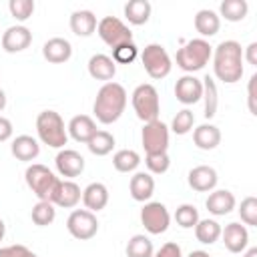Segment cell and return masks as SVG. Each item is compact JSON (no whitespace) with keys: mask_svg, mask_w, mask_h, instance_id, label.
I'll use <instances>...</instances> for the list:
<instances>
[{"mask_svg":"<svg viewBox=\"0 0 257 257\" xmlns=\"http://www.w3.org/2000/svg\"><path fill=\"white\" fill-rule=\"evenodd\" d=\"M4 233H6V225H4V221L0 219V241L4 239Z\"/></svg>","mask_w":257,"mask_h":257,"instance_id":"51","label":"cell"},{"mask_svg":"<svg viewBox=\"0 0 257 257\" xmlns=\"http://www.w3.org/2000/svg\"><path fill=\"white\" fill-rule=\"evenodd\" d=\"M195 237L203 245H211L221 237V225L215 219H199L195 225Z\"/></svg>","mask_w":257,"mask_h":257,"instance_id":"29","label":"cell"},{"mask_svg":"<svg viewBox=\"0 0 257 257\" xmlns=\"http://www.w3.org/2000/svg\"><path fill=\"white\" fill-rule=\"evenodd\" d=\"M24 179H26V185L28 189L40 199V201H50L52 197V191L58 183V177L44 165H38V163H32L26 173H24Z\"/></svg>","mask_w":257,"mask_h":257,"instance_id":"6","label":"cell"},{"mask_svg":"<svg viewBox=\"0 0 257 257\" xmlns=\"http://www.w3.org/2000/svg\"><path fill=\"white\" fill-rule=\"evenodd\" d=\"M10 151H12V155H14L18 161L28 163V161H34V159L40 155V145H38V141H36L34 137H30V135H20V137H16V139L12 141Z\"/></svg>","mask_w":257,"mask_h":257,"instance_id":"23","label":"cell"},{"mask_svg":"<svg viewBox=\"0 0 257 257\" xmlns=\"http://www.w3.org/2000/svg\"><path fill=\"white\" fill-rule=\"evenodd\" d=\"M30 42H32V32L22 24L8 26L2 34V48L6 52H22L30 46Z\"/></svg>","mask_w":257,"mask_h":257,"instance_id":"14","label":"cell"},{"mask_svg":"<svg viewBox=\"0 0 257 257\" xmlns=\"http://www.w3.org/2000/svg\"><path fill=\"white\" fill-rule=\"evenodd\" d=\"M86 147H88V151H90L92 155L104 157V155H108V153L114 149V137H112L108 131H96V133L90 137V141L86 143Z\"/></svg>","mask_w":257,"mask_h":257,"instance_id":"31","label":"cell"},{"mask_svg":"<svg viewBox=\"0 0 257 257\" xmlns=\"http://www.w3.org/2000/svg\"><path fill=\"white\" fill-rule=\"evenodd\" d=\"M219 12L229 22H241L249 12V4L247 0H223L219 6Z\"/></svg>","mask_w":257,"mask_h":257,"instance_id":"30","label":"cell"},{"mask_svg":"<svg viewBox=\"0 0 257 257\" xmlns=\"http://www.w3.org/2000/svg\"><path fill=\"white\" fill-rule=\"evenodd\" d=\"M56 219V209L50 201H38L32 207V223L38 227H46Z\"/></svg>","mask_w":257,"mask_h":257,"instance_id":"35","label":"cell"},{"mask_svg":"<svg viewBox=\"0 0 257 257\" xmlns=\"http://www.w3.org/2000/svg\"><path fill=\"white\" fill-rule=\"evenodd\" d=\"M82 199V191L80 187L74 183V181H60L56 183L54 191H52V197H50V203L56 205V207H64V209H72L78 205V201Z\"/></svg>","mask_w":257,"mask_h":257,"instance_id":"13","label":"cell"},{"mask_svg":"<svg viewBox=\"0 0 257 257\" xmlns=\"http://www.w3.org/2000/svg\"><path fill=\"white\" fill-rule=\"evenodd\" d=\"M4 106H6V92L0 88V112L4 110Z\"/></svg>","mask_w":257,"mask_h":257,"instance_id":"48","label":"cell"},{"mask_svg":"<svg viewBox=\"0 0 257 257\" xmlns=\"http://www.w3.org/2000/svg\"><path fill=\"white\" fill-rule=\"evenodd\" d=\"M153 257H183V251H181V247H179L177 243L169 241V243H165L157 253H153Z\"/></svg>","mask_w":257,"mask_h":257,"instance_id":"42","label":"cell"},{"mask_svg":"<svg viewBox=\"0 0 257 257\" xmlns=\"http://www.w3.org/2000/svg\"><path fill=\"white\" fill-rule=\"evenodd\" d=\"M54 165H56V171L70 181L84 171V157L74 149H62L56 155Z\"/></svg>","mask_w":257,"mask_h":257,"instance_id":"12","label":"cell"},{"mask_svg":"<svg viewBox=\"0 0 257 257\" xmlns=\"http://www.w3.org/2000/svg\"><path fill=\"white\" fill-rule=\"evenodd\" d=\"M175 96L183 104H195L203 96V82L195 74H185L175 84Z\"/></svg>","mask_w":257,"mask_h":257,"instance_id":"15","label":"cell"},{"mask_svg":"<svg viewBox=\"0 0 257 257\" xmlns=\"http://www.w3.org/2000/svg\"><path fill=\"white\" fill-rule=\"evenodd\" d=\"M36 133L38 139L52 149H62L68 143L64 120L56 110H42L36 116Z\"/></svg>","mask_w":257,"mask_h":257,"instance_id":"3","label":"cell"},{"mask_svg":"<svg viewBox=\"0 0 257 257\" xmlns=\"http://www.w3.org/2000/svg\"><path fill=\"white\" fill-rule=\"evenodd\" d=\"M126 106V90L122 84L118 82H104L94 98L92 104V112L96 116L98 122L102 124H112L120 118V114L124 112Z\"/></svg>","mask_w":257,"mask_h":257,"instance_id":"2","label":"cell"},{"mask_svg":"<svg viewBox=\"0 0 257 257\" xmlns=\"http://www.w3.org/2000/svg\"><path fill=\"white\" fill-rule=\"evenodd\" d=\"M126 257H153V241L147 235H133L126 243Z\"/></svg>","mask_w":257,"mask_h":257,"instance_id":"34","label":"cell"},{"mask_svg":"<svg viewBox=\"0 0 257 257\" xmlns=\"http://www.w3.org/2000/svg\"><path fill=\"white\" fill-rule=\"evenodd\" d=\"M96 16L92 10H74L70 14V30L76 34V36H90L94 30H96Z\"/></svg>","mask_w":257,"mask_h":257,"instance_id":"26","label":"cell"},{"mask_svg":"<svg viewBox=\"0 0 257 257\" xmlns=\"http://www.w3.org/2000/svg\"><path fill=\"white\" fill-rule=\"evenodd\" d=\"M145 165L153 175H163L169 171L171 167V159L167 153H159V155H147L145 157Z\"/></svg>","mask_w":257,"mask_h":257,"instance_id":"40","label":"cell"},{"mask_svg":"<svg viewBox=\"0 0 257 257\" xmlns=\"http://www.w3.org/2000/svg\"><path fill=\"white\" fill-rule=\"evenodd\" d=\"M205 207H207L209 213H213L217 217H223V215H227L235 209V195L227 189L213 191V193H209V197L205 201Z\"/></svg>","mask_w":257,"mask_h":257,"instance_id":"21","label":"cell"},{"mask_svg":"<svg viewBox=\"0 0 257 257\" xmlns=\"http://www.w3.org/2000/svg\"><path fill=\"white\" fill-rule=\"evenodd\" d=\"M213 56L215 76L227 84L241 80L243 76V48L237 40H223L217 44Z\"/></svg>","mask_w":257,"mask_h":257,"instance_id":"1","label":"cell"},{"mask_svg":"<svg viewBox=\"0 0 257 257\" xmlns=\"http://www.w3.org/2000/svg\"><path fill=\"white\" fill-rule=\"evenodd\" d=\"M175 221H177V225L183 227V229H193V227L197 225V221H199V211H197V207H195V205H189V203L179 205L177 211H175Z\"/></svg>","mask_w":257,"mask_h":257,"instance_id":"36","label":"cell"},{"mask_svg":"<svg viewBox=\"0 0 257 257\" xmlns=\"http://www.w3.org/2000/svg\"><path fill=\"white\" fill-rule=\"evenodd\" d=\"M195 124V114L189 110V108H183L179 110L175 116H173V122H171V131L175 135H187Z\"/></svg>","mask_w":257,"mask_h":257,"instance_id":"37","label":"cell"},{"mask_svg":"<svg viewBox=\"0 0 257 257\" xmlns=\"http://www.w3.org/2000/svg\"><path fill=\"white\" fill-rule=\"evenodd\" d=\"M66 229L68 233L74 237V239H80V241H88L96 235L98 231V221H96V215L86 211V209H74L68 219H66Z\"/></svg>","mask_w":257,"mask_h":257,"instance_id":"10","label":"cell"},{"mask_svg":"<svg viewBox=\"0 0 257 257\" xmlns=\"http://www.w3.org/2000/svg\"><path fill=\"white\" fill-rule=\"evenodd\" d=\"M203 96L201 98H205V118H211V116H215V112H217V104H219V90H217V84H215V80L207 74L203 80Z\"/></svg>","mask_w":257,"mask_h":257,"instance_id":"33","label":"cell"},{"mask_svg":"<svg viewBox=\"0 0 257 257\" xmlns=\"http://www.w3.org/2000/svg\"><path fill=\"white\" fill-rule=\"evenodd\" d=\"M96 32H98L100 40L104 44H108L110 48H116V46L126 44V42H133V32L116 16H104L102 20H98Z\"/></svg>","mask_w":257,"mask_h":257,"instance_id":"8","label":"cell"},{"mask_svg":"<svg viewBox=\"0 0 257 257\" xmlns=\"http://www.w3.org/2000/svg\"><path fill=\"white\" fill-rule=\"evenodd\" d=\"M255 84H257V74H253V76L249 78V86H247V102H249V110H251V114H257V102H255L257 94H255Z\"/></svg>","mask_w":257,"mask_h":257,"instance_id":"43","label":"cell"},{"mask_svg":"<svg viewBox=\"0 0 257 257\" xmlns=\"http://www.w3.org/2000/svg\"><path fill=\"white\" fill-rule=\"evenodd\" d=\"M187 181H189V187H191L193 191L207 193V191H213V189L217 187L219 177H217V171H215L213 167H209V165H199V167H195V169L189 171Z\"/></svg>","mask_w":257,"mask_h":257,"instance_id":"16","label":"cell"},{"mask_svg":"<svg viewBox=\"0 0 257 257\" xmlns=\"http://www.w3.org/2000/svg\"><path fill=\"white\" fill-rule=\"evenodd\" d=\"M10 249H12V257H38L24 245H10Z\"/></svg>","mask_w":257,"mask_h":257,"instance_id":"46","label":"cell"},{"mask_svg":"<svg viewBox=\"0 0 257 257\" xmlns=\"http://www.w3.org/2000/svg\"><path fill=\"white\" fill-rule=\"evenodd\" d=\"M221 237H223V243H225L227 251H231V253H241V251L247 249L249 231L241 223H229V225H225V229H221Z\"/></svg>","mask_w":257,"mask_h":257,"instance_id":"17","label":"cell"},{"mask_svg":"<svg viewBox=\"0 0 257 257\" xmlns=\"http://www.w3.org/2000/svg\"><path fill=\"white\" fill-rule=\"evenodd\" d=\"M239 217L245 225L257 227V199L255 197H245L239 205Z\"/></svg>","mask_w":257,"mask_h":257,"instance_id":"39","label":"cell"},{"mask_svg":"<svg viewBox=\"0 0 257 257\" xmlns=\"http://www.w3.org/2000/svg\"><path fill=\"white\" fill-rule=\"evenodd\" d=\"M243 257H257V247H251V249H247Z\"/></svg>","mask_w":257,"mask_h":257,"instance_id":"50","label":"cell"},{"mask_svg":"<svg viewBox=\"0 0 257 257\" xmlns=\"http://www.w3.org/2000/svg\"><path fill=\"white\" fill-rule=\"evenodd\" d=\"M96 122L88 116V114H76L70 118L68 126H66V133L76 141V143H88L90 137L96 133Z\"/></svg>","mask_w":257,"mask_h":257,"instance_id":"20","label":"cell"},{"mask_svg":"<svg viewBox=\"0 0 257 257\" xmlns=\"http://www.w3.org/2000/svg\"><path fill=\"white\" fill-rule=\"evenodd\" d=\"M0 257H12V249L10 247H2L0 249Z\"/></svg>","mask_w":257,"mask_h":257,"instance_id":"49","label":"cell"},{"mask_svg":"<svg viewBox=\"0 0 257 257\" xmlns=\"http://www.w3.org/2000/svg\"><path fill=\"white\" fill-rule=\"evenodd\" d=\"M141 223L145 225V229L151 233V235H161L169 229L171 225V215H169V209L159 203V201H151V203H145V207L141 209Z\"/></svg>","mask_w":257,"mask_h":257,"instance_id":"11","label":"cell"},{"mask_svg":"<svg viewBox=\"0 0 257 257\" xmlns=\"http://www.w3.org/2000/svg\"><path fill=\"white\" fill-rule=\"evenodd\" d=\"M137 46H135V42H126V44H120V46H116V48H112V60H114V64L116 62H120V64H128V62H133L135 58H137Z\"/></svg>","mask_w":257,"mask_h":257,"instance_id":"41","label":"cell"},{"mask_svg":"<svg viewBox=\"0 0 257 257\" xmlns=\"http://www.w3.org/2000/svg\"><path fill=\"white\" fill-rule=\"evenodd\" d=\"M141 141L145 147L147 155H159V153H167L169 147V126L163 120H151L145 122L143 133H141Z\"/></svg>","mask_w":257,"mask_h":257,"instance_id":"9","label":"cell"},{"mask_svg":"<svg viewBox=\"0 0 257 257\" xmlns=\"http://www.w3.org/2000/svg\"><path fill=\"white\" fill-rule=\"evenodd\" d=\"M42 56L52 64H62L72 56V44L62 36L48 38L42 46Z\"/></svg>","mask_w":257,"mask_h":257,"instance_id":"18","label":"cell"},{"mask_svg":"<svg viewBox=\"0 0 257 257\" xmlns=\"http://www.w3.org/2000/svg\"><path fill=\"white\" fill-rule=\"evenodd\" d=\"M12 137V122L6 116H0V143L8 141Z\"/></svg>","mask_w":257,"mask_h":257,"instance_id":"44","label":"cell"},{"mask_svg":"<svg viewBox=\"0 0 257 257\" xmlns=\"http://www.w3.org/2000/svg\"><path fill=\"white\" fill-rule=\"evenodd\" d=\"M195 30L201 34V36H215L221 28V18L215 10H209V8H203L195 14Z\"/></svg>","mask_w":257,"mask_h":257,"instance_id":"27","label":"cell"},{"mask_svg":"<svg viewBox=\"0 0 257 257\" xmlns=\"http://www.w3.org/2000/svg\"><path fill=\"white\" fill-rule=\"evenodd\" d=\"M139 165H141V155L137 151H133V149L116 151L114 157H112V167L118 173H133Z\"/></svg>","mask_w":257,"mask_h":257,"instance_id":"32","label":"cell"},{"mask_svg":"<svg viewBox=\"0 0 257 257\" xmlns=\"http://www.w3.org/2000/svg\"><path fill=\"white\" fill-rule=\"evenodd\" d=\"M88 74L94 80H106L110 82L116 74V64L106 54H92L88 60Z\"/></svg>","mask_w":257,"mask_h":257,"instance_id":"22","label":"cell"},{"mask_svg":"<svg viewBox=\"0 0 257 257\" xmlns=\"http://www.w3.org/2000/svg\"><path fill=\"white\" fill-rule=\"evenodd\" d=\"M193 143H195V147H199L203 151H213L221 143V131L215 124L203 122L193 131Z\"/></svg>","mask_w":257,"mask_h":257,"instance_id":"25","label":"cell"},{"mask_svg":"<svg viewBox=\"0 0 257 257\" xmlns=\"http://www.w3.org/2000/svg\"><path fill=\"white\" fill-rule=\"evenodd\" d=\"M211 54H213V48L205 38H193L177 50L175 60H177V66L183 68L185 72H197L209 62Z\"/></svg>","mask_w":257,"mask_h":257,"instance_id":"4","label":"cell"},{"mask_svg":"<svg viewBox=\"0 0 257 257\" xmlns=\"http://www.w3.org/2000/svg\"><path fill=\"white\" fill-rule=\"evenodd\" d=\"M82 203L86 207V211L94 213L106 207L108 203V189L102 183H90L84 191H82Z\"/></svg>","mask_w":257,"mask_h":257,"instance_id":"24","label":"cell"},{"mask_svg":"<svg viewBox=\"0 0 257 257\" xmlns=\"http://www.w3.org/2000/svg\"><path fill=\"white\" fill-rule=\"evenodd\" d=\"M187 257H211L207 251H191Z\"/></svg>","mask_w":257,"mask_h":257,"instance_id":"47","label":"cell"},{"mask_svg":"<svg viewBox=\"0 0 257 257\" xmlns=\"http://www.w3.org/2000/svg\"><path fill=\"white\" fill-rule=\"evenodd\" d=\"M131 100H133V108H135L137 116L143 122H151V120L159 118L161 102H159V92H157V88L153 84H149V82L139 84L133 90Z\"/></svg>","mask_w":257,"mask_h":257,"instance_id":"5","label":"cell"},{"mask_svg":"<svg viewBox=\"0 0 257 257\" xmlns=\"http://www.w3.org/2000/svg\"><path fill=\"white\" fill-rule=\"evenodd\" d=\"M124 18L135 26L147 24L151 18V2L149 0H128L124 4Z\"/></svg>","mask_w":257,"mask_h":257,"instance_id":"28","label":"cell"},{"mask_svg":"<svg viewBox=\"0 0 257 257\" xmlns=\"http://www.w3.org/2000/svg\"><path fill=\"white\" fill-rule=\"evenodd\" d=\"M128 191H131V197L139 203H145L153 197L155 193V179L151 177V173H145V171H139L131 177V183H128Z\"/></svg>","mask_w":257,"mask_h":257,"instance_id":"19","label":"cell"},{"mask_svg":"<svg viewBox=\"0 0 257 257\" xmlns=\"http://www.w3.org/2000/svg\"><path fill=\"white\" fill-rule=\"evenodd\" d=\"M141 60H143V66L147 70V74L151 78H165L171 68H173V62H171V56L169 52L165 50V46L153 42V44H147L141 52Z\"/></svg>","mask_w":257,"mask_h":257,"instance_id":"7","label":"cell"},{"mask_svg":"<svg viewBox=\"0 0 257 257\" xmlns=\"http://www.w3.org/2000/svg\"><path fill=\"white\" fill-rule=\"evenodd\" d=\"M243 60H247L249 64L257 66V42H251V44L245 48V52H243Z\"/></svg>","mask_w":257,"mask_h":257,"instance_id":"45","label":"cell"},{"mask_svg":"<svg viewBox=\"0 0 257 257\" xmlns=\"http://www.w3.org/2000/svg\"><path fill=\"white\" fill-rule=\"evenodd\" d=\"M34 8H36L34 0H10V2H8L10 14H12L16 20H20V22L28 20V18L34 14Z\"/></svg>","mask_w":257,"mask_h":257,"instance_id":"38","label":"cell"}]
</instances>
